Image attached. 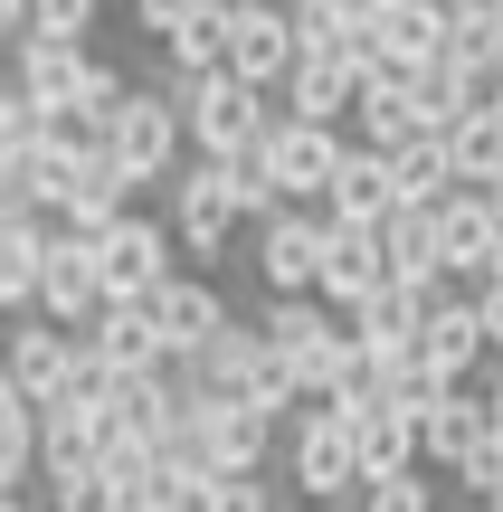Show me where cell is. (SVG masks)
Segmentation results:
<instances>
[{"label":"cell","instance_id":"52a82bcc","mask_svg":"<svg viewBox=\"0 0 503 512\" xmlns=\"http://www.w3.org/2000/svg\"><path fill=\"white\" fill-rule=\"evenodd\" d=\"M266 162H276L285 200L295 209H323L342 181V162H352V143H342V124H304V114H276V133H266Z\"/></svg>","mask_w":503,"mask_h":512},{"label":"cell","instance_id":"4dcf8cb0","mask_svg":"<svg viewBox=\"0 0 503 512\" xmlns=\"http://www.w3.org/2000/svg\"><path fill=\"white\" fill-rule=\"evenodd\" d=\"M95 10H105V0H38V38H67V48H86Z\"/></svg>","mask_w":503,"mask_h":512},{"label":"cell","instance_id":"d6986e66","mask_svg":"<svg viewBox=\"0 0 503 512\" xmlns=\"http://www.w3.org/2000/svg\"><path fill=\"white\" fill-rule=\"evenodd\" d=\"M485 313L466 304V294H456V304H437L428 323H418V370H428V380H475V361H485Z\"/></svg>","mask_w":503,"mask_h":512},{"label":"cell","instance_id":"7c38bea8","mask_svg":"<svg viewBox=\"0 0 503 512\" xmlns=\"http://www.w3.org/2000/svg\"><path fill=\"white\" fill-rule=\"evenodd\" d=\"M447 29H456L447 0H390V10H371V48H361V67L428 76L437 57H447Z\"/></svg>","mask_w":503,"mask_h":512},{"label":"cell","instance_id":"277c9868","mask_svg":"<svg viewBox=\"0 0 503 512\" xmlns=\"http://www.w3.org/2000/svg\"><path fill=\"white\" fill-rule=\"evenodd\" d=\"M181 143H190V114H181V86H133L114 105V162L133 181H181Z\"/></svg>","mask_w":503,"mask_h":512},{"label":"cell","instance_id":"44dd1931","mask_svg":"<svg viewBox=\"0 0 503 512\" xmlns=\"http://www.w3.org/2000/svg\"><path fill=\"white\" fill-rule=\"evenodd\" d=\"M285 114H304V124L361 114V57H304V67L285 76Z\"/></svg>","mask_w":503,"mask_h":512},{"label":"cell","instance_id":"30bf717a","mask_svg":"<svg viewBox=\"0 0 503 512\" xmlns=\"http://www.w3.org/2000/svg\"><path fill=\"white\" fill-rule=\"evenodd\" d=\"M76 361H86V332L48 323V313H19V332H10V361H0V380H10V389H29L38 408H57V399L76 389Z\"/></svg>","mask_w":503,"mask_h":512},{"label":"cell","instance_id":"cb8c5ba5","mask_svg":"<svg viewBox=\"0 0 503 512\" xmlns=\"http://www.w3.org/2000/svg\"><path fill=\"white\" fill-rule=\"evenodd\" d=\"M228 10H238V0H219V10H200L190 29H171V38H162L171 76H219V67H228Z\"/></svg>","mask_w":503,"mask_h":512},{"label":"cell","instance_id":"f1b7e54d","mask_svg":"<svg viewBox=\"0 0 503 512\" xmlns=\"http://www.w3.org/2000/svg\"><path fill=\"white\" fill-rule=\"evenodd\" d=\"M361 512H437V484L418 475V465H409V475H380L371 494H361Z\"/></svg>","mask_w":503,"mask_h":512},{"label":"cell","instance_id":"ffe728a7","mask_svg":"<svg viewBox=\"0 0 503 512\" xmlns=\"http://www.w3.org/2000/svg\"><path fill=\"white\" fill-rule=\"evenodd\" d=\"M323 219H342V228H380V219H399V181H390V152L352 143V162H342V181H333V200H323Z\"/></svg>","mask_w":503,"mask_h":512},{"label":"cell","instance_id":"3957f363","mask_svg":"<svg viewBox=\"0 0 503 512\" xmlns=\"http://www.w3.org/2000/svg\"><path fill=\"white\" fill-rule=\"evenodd\" d=\"M285 484H295L304 503H333V512H352L371 494V465H361V437H352L342 408H304V418L285 427Z\"/></svg>","mask_w":503,"mask_h":512},{"label":"cell","instance_id":"6da1fadb","mask_svg":"<svg viewBox=\"0 0 503 512\" xmlns=\"http://www.w3.org/2000/svg\"><path fill=\"white\" fill-rule=\"evenodd\" d=\"M266 342L285 351L304 408H333L342 370H352V351H361V342H352V313L323 304V294H276V304H266Z\"/></svg>","mask_w":503,"mask_h":512},{"label":"cell","instance_id":"484cf974","mask_svg":"<svg viewBox=\"0 0 503 512\" xmlns=\"http://www.w3.org/2000/svg\"><path fill=\"white\" fill-rule=\"evenodd\" d=\"M447 152H456V181H503V124H494V114H466V124H456L447 133Z\"/></svg>","mask_w":503,"mask_h":512},{"label":"cell","instance_id":"4316f807","mask_svg":"<svg viewBox=\"0 0 503 512\" xmlns=\"http://www.w3.org/2000/svg\"><path fill=\"white\" fill-rule=\"evenodd\" d=\"M48 124H57V105H38V95H0V152H48Z\"/></svg>","mask_w":503,"mask_h":512},{"label":"cell","instance_id":"d4e9b609","mask_svg":"<svg viewBox=\"0 0 503 512\" xmlns=\"http://www.w3.org/2000/svg\"><path fill=\"white\" fill-rule=\"evenodd\" d=\"M38 484H48L57 512H124V484H114L105 465H48Z\"/></svg>","mask_w":503,"mask_h":512},{"label":"cell","instance_id":"2e32d148","mask_svg":"<svg viewBox=\"0 0 503 512\" xmlns=\"http://www.w3.org/2000/svg\"><path fill=\"white\" fill-rule=\"evenodd\" d=\"M95 67H105V57L67 48V38H19V48H10V86L38 95V105H86V95H95Z\"/></svg>","mask_w":503,"mask_h":512},{"label":"cell","instance_id":"8992f818","mask_svg":"<svg viewBox=\"0 0 503 512\" xmlns=\"http://www.w3.org/2000/svg\"><path fill=\"white\" fill-rule=\"evenodd\" d=\"M228 67H238L247 86H266V95H276L285 76L304 67L295 0H238V10H228Z\"/></svg>","mask_w":503,"mask_h":512},{"label":"cell","instance_id":"d6a6232c","mask_svg":"<svg viewBox=\"0 0 503 512\" xmlns=\"http://www.w3.org/2000/svg\"><path fill=\"white\" fill-rule=\"evenodd\" d=\"M475 313H485V342L503 351V275H494V285H485V294H475Z\"/></svg>","mask_w":503,"mask_h":512},{"label":"cell","instance_id":"7a4b0ae2","mask_svg":"<svg viewBox=\"0 0 503 512\" xmlns=\"http://www.w3.org/2000/svg\"><path fill=\"white\" fill-rule=\"evenodd\" d=\"M181 86V114H190V143H200V162H238V152H257L266 133H276L285 105H266V86H247L238 67L219 76H171Z\"/></svg>","mask_w":503,"mask_h":512},{"label":"cell","instance_id":"4fadbf2b","mask_svg":"<svg viewBox=\"0 0 503 512\" xmlns=\"http://www.w3.org/2000/svg\"><path fill=\"white\" fill-rule=\"evenodd\" d=\"M114 294H105V266H95V238H57V256H48V275H38V313L48 323H67V332H95V313H105Z\"/></svg>","mask_w":503,"mask_h":512},{"label":"cell","instance_id":"8d00e7d4","mask_svg":"<svg viewBox=\"0 0 503 512\" xmlns=\"http://www.w3.org/2000/svg\"><path fill=\"white\" fill-rule=\"evenodd\" d=\"M380 10H390V0H380Z\"/></svg>","mask_w":503,"mask_h":512},{"label":"cell","instance_id":"7402d4cb","mask_svg":"<svg viewBox=\"0 0 503 512\" xmlns=\"http://www.w3.org/2000/svg\"><path fill=\"white\" fill-rule=\"evenodd\" d=\"M352 437H361V465H371V484H380V475H409V465H428V446H418V418H409L399 399L361 408Z\"/></svg>","mask_w":503,"mask_h":512},{"label":"cell","instance_id":"603a6c76","mask_svg":"<svg viewBox=\"0 0 503 512\" xmlns=\"http://www.w3.org/2000/svg\"><path fill=\"white\" fill-rule=\"evenodd\" d=\"M390 181H399V209H437L447 190H466V181H456L447 133H418V143H399V152H390Z\"/></svg>","mask_w":503,"mask_h":512},{"label":"cell","instance_id":"9c48e42d","mask_svg":"<svg viewBox=\"0 0 503 512\" xmlns=\"http://www.w3.org/2000/svg\"><path fill=\"white\" fill-rule=\"evenodd\" d=\"M238 228H247V200L228 181V162H200V171L171 181V238H181V256H228Z\"/></svg>","mask_w":503,"mask_h":512},{"label":"cell","instance_id":"74e56055","mask_svg":"<svg viewBox=\"0 0 503 512\" xmlns=\"http://www.w3.org/2000/svg\"><path fill=\"white\" fill-rule=\"evenodd\" d=\"M352 512H361V503H352Z\"/></svg>","mask_w":503,"mask_h":512},{"label":"cell","instance_id":"5b68a950","mask_svg":"<svg viewBox=\"0 0 503 512\" xmlns=\"http://www.w3.org/2000/svg\"><path fill=\"white\" fill-rule=\"evenodd\" d=\"M171 247H181V238H171V219H143V209H124V219L95 238L105 294H114V304H152V294L181 275V266H171Z\"/></svg>","mask_w":503,"mask_h":512},{"label":"cell","instance_id":"e0dca14e","mask_svg":"<svg viewBox=\"0 0 503 512\" xmlns=\"http://www.w3.org/2000/svg\"><path fill=\"white\" fill-rule=\"evenodd\" d=\"M380 285H399V275H390V238H380V228H342V219H333V256H323V304L361 313Z\"/></svg>","mask_w":503,"mask_h":512},{"label":"cell","instance_id":"8fae6325","mask_svg":"<svg viewBox=\"0 0 503 512\" xmlns=\"http://www.w3.org/2000/svg\"><path fill=\"white\" fill-rule=\"evenodd\" d=\"M323 256H333V219H323V209H285V219L257 228L266 294H323Z\"/></svg>","mask_w":503,"mask_h":512},{"label":"cell","instance_id":"e575fe53","mask_svg":"<svg viewBox=\"0 0 503 512\" xmlns=\"http://www.w3.org/2000/svg\"><path fill=\"white\" fill-rule=\"evenodd\" d=\"M276 512H295V503H276Z\"/></svg>","mask_w":503,"mask_h":512},{"label":"cell","instance_id":"1f68e13d","mask_svg":"<svg viewBox=\"0 0 503 512\" xmlns=\"http://www.w3.org/2000/svg\"><path fill=\"white\" fill-rule=\"evenodd\" d=\"M200 10H219V0H133V19H143L152 38H171V29H190Z\"/></svg>","mask_w":503,"mask_h":512},{"label":"cell","instance_id":"5bb4252c","mask_svg":"<svg viewBox=\"0 0 503 512\" xmlns=\"http://www.w3.org/2000/svg\"><path fill=\"white\" fill-rule=\"evenodd\" d=\"M152 323H162V342H171V361H200L209 342H219L238 313H228V294L209 285V275H171L162 294H152Z\"/></svg>","mask_w":503,"mask_h":512},{"label":"cell","instance_id":"ba28073f","mask_svg":"<svg viewBox=\"0 0 503 512\" xmlns=\"http://www.w3.org/2000/svg\"><path fill=\"white\" fill-rule=\"evenodd\" d=\"M399 408L418 418V446H428V465H456L466 446H485V437H494V399H485L475 380H418Z\"/></svg>","mask_w":503,"mask_h":512},{"label":"cell","instance_id":"9a60e30c","mask_svg":"<svg viewBox=\"0 0 503 512\" xmlns=\"http://www.w3.org/2000/svg\"><path fill=\"white\" fill-rule=\"evenodd\" d=\"M133 190H143V181H133L114 152H95V162H67V181H57V219H67L76 238H105V228L133 209Z\"/></svg>","mask_w":503,"mask_h":512},{"label":"cell","instance_id":"83f0119b","mask_svg":"<svg viewBox=\"0 0 503 512\" xmlns=\"http://www.w3.org/2000/svg\"><path fill=\"white\" fill-rule=\"evenodd\" d=\"M447 475H456V494H466V503H494V494H503V437L466 446V456H456Z\"/></svg>","mask_w":503,"mask_h":512},{"label":"cell","instance_id":"d590c367","mask_svg":"<svg viewBox=\"0 0 503 512\" xmlns=\"http://www.w3.org/2000/svg\"><path fill=\"white\" fill-rule=\"evenodd\" d=\"M494 124H503V105H494Z\"/></svg>","mask_w":503,"mask_h":512},{"label":"cell","instance_id":"ac0fdd59","mask_svg":"<svg viewBox=\"0 0 503 512\" xmlns=\"http://www.w3.org/2000/svg\"><path fill=\"white\" fill-rule=\"evenodd\" d=\"M86 351L105 370H124V380L171 370V342H162V323H152V304H105V313H95V332H86Z\"/></svg>","mask_w":503,"mask_h":512},{"label":"cell","instance_id":"836d02e7","mask_svg":"<svg viewBox=\"0 0 503 512\" xmlns=\"http://www.w3.org/2000/svg\"><path fill=\"white\" fill-rule=\"evenodd\" d=\"M447 10H475V0H447Z\"/></svg>","mask_w":503,"mask_h":512},{"label":"cell","instance_id":"f546056e","mask_svg":"<svg viewBox=\"0 0 503 512\" xmlns=\"http://www.w3.org/2000/svg\"><path fill=\"white\" fill-rule=\"evenodd\" d=\"M200 512H276V494H266L257 475H209L200 484Z\"/></svg>","mask_w":503,"mask_h":512}]
</instances>
